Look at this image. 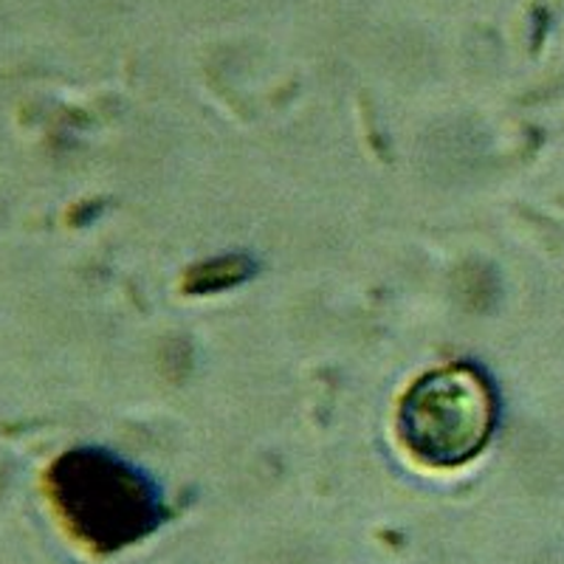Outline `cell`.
Segmentation results:
<instances>
[{
  "mask_svg": "<svg viewBox=\"0 0 564 564\" xmlns=\"http://www.w3.org/2000/svg\"><path fill=\"white\" fill-rule=\"evenodd\" d=\"M497 426V395L475 365L423 372L398 406V437L421 466L457 468L486 449Z\"/></svg>",
  "mask_w": 564,
  "mask_h": 564,
  "instance_id": "obj_1",
  "label": "cell"
},
{
  "mask_svg": "<svg viewBox=\"0 0 564 564\" xmlns=\"http://www.w3.org/2000/svg\"><path fill=\"white\" fill-rule=\"evenodd\" d=\"M52 482L65 522L99 551L130 545L161 520L155 488L139 468L105 452L85 449L63 457Z\"/></svg>",
  "mask_w": 564,
  "mask_h": 564,
  "instance_id": "obj_2",
  "label": "cell"
}]
</instances>
